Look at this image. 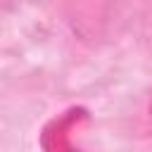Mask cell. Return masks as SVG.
Listing matches in <instances>:
<instances>
[{
  "label": "cell",
  "mask_w": 152,
  "mask_h": 152,
  "mask_svg": "<svg viewBox=\"0 0 152 152\" xmlns=\"http://www.w3.org/2000/svg\"><path fill=\"white\" fill-rule=\"evenodd\" d=\"M64 12L81 40H100L109 24L112 0H64Z\"/></svg>",
  "instance_id": "cell-1"
},
{
  "label": "cell",
  "mask_w": 152,
  "mask_h": 152,
  "mask_svg": "<svg viewBox=\"0 0 152 152\" xmlns=\"http://www.w3.org/2000/svg\"><path fill=\"white\" fill-rule=\"evenodd\" d=\"M86 119V112L81 109H71L66 112L64 116H59L57 121H52L45 133H43V145L48 150H64V147H71V140H69V133L78 126V121Z\"/></svg>",
  "instance_id": "cell-2"
},
{
  "label": "cell",
  "mask_w": 152,
  "mask_h": 152,
  "mask_svg": "<svg viewBox=\"0 0 152 152\" xmlns=\"http://www.w3.org/2000/svg\"><path fill=\"white\" fill-rule=\"evenodd\" d=\"M140 126H142L145 133L152 135V90L147 93V97H145V102L140 107Z\"/></svg>",
  "instance_id": "cell-3"
}]
</instances>
